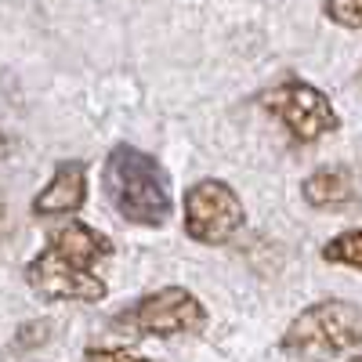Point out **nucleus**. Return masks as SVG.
Returning a JSON list of instances; mask_svg holds the SVG:
<instances>
[{
    "instance_id": "1",
    "label": "nucleus",
    "mask_w": 362,
    "mask_h": 362,
    "mask_svg": "<svg viewBox=\"0 0 362 362\" xmlns=\"http://www.w3.org/2000/svg\"><path fill=\"white\" fill-rule=\"evenodd\" d=\"M102 185L124 221L153 228L170 218L167 170L160 167V160H153L141 148H131V145L112 148L105 160V170H102Z\"/></svg>"
},
{
    "instance_id": "2",
    "label": "nucleus",
    "mask_w": 362,
    "mask_h": 362,
    "mask_svg": "<svg viewBox=\"0 0 362 362\" xmlns=\"http://www.w3.org/2000/svg\"><path fill=\"white\" fill-rule=\"evenodd\" d=\"M279 344L300 358H329L362 348V308L348 300H319L286 326Z\"/></svg>"
},
{
    "instance_id": "3",
    "label": "nucleus",
    "mask_w": 362,
    "mask_h": 362,
    "mask_svg": "<svg viewBox=\"0 0 362 362\" xmlns=\"http://www.w3.org/2000/svg\"><path fill=\"white\" fill-rule=\"evenodd\" d=\"M206 322V312L199 297L181 290V286H163L156 293L141 297L131 312L116 319L119 329H131L138 337H181V334H199Z\"/></svg>"
},
{
    "instance_id": "4",
    "label": "nucleus",
    "mask_w": 362,
    "mask_h": 362,
    "mask_svg": "<svg viewBox=\"0 0 362 362\" xmlns=\"http://www.w3.org/2000/svg\"><path fill=\"white\" fill-rule=\"evenodd\" d=\"M25 279L33 286V293H40L44 300H83V305H95V300L105 297V279L95 272V264H87L51 243L44 254L29 261Z\"/></svg>"
},
{
    "instance_id": "5",
    "label": "nucleus",
    "mask_w": 362,
    "mask_h": 362,
    "mask_svg": "<svg viewBox=\"0 0 362 362\" xmlns=\"http://www.w3.org/2000/svg\"><path fill=\"white\" fill-rule=\"evenodd\" d=\"M247 210L239 203V196L218 177L196 181L185 192V232L203 247H218L243 228Z\"/></svg>"
},
{
    "instance_id": "6",
    "label": "nucleus",
    "mask_w": 362,
    "mask_h": 362,
    "mask_svg": "<svg viewBox=\"0 0 362 362\" xmlns=\"http://www.w3.org/2000/svg\"><path fill=\"white\" fill-rule=\"evenodd\" d=\"M264 109L272 116H279L286 131L297 141H319L322 134L337 131V112L329 105V98L322 95L319 87L300 83V80H286L279 87H272L268 95L261 98Z\"/></svg>"
},
{
    "instance_id": "7",
    "label": "nucleus",
    "mask_w": 362,
    "mask_h": 362,
    "mask_svg": "<svg viewBox=\"0 0 362 362\" xmlns=\"http://www.w3.org/2000/svg\"><path fill=\"white\" fill-rule=\"evenodd\" d=\"M87 199V167L80 160H66L54 167V177L37 192L33 214L37 218H54V214H76Z\"/></svg>"
},
{
    "instance_id": "8",
    "label": "nucleus",
    "mask_w": 362,
    "mask_h": 362,
    "mask_svg": "<svg viewBox=\"0 0 362 362\" xmlns=\"http://www.w3.org/2000/svg\"><path fill=\"white\" fill-rule=\"evenodd\" d=\"M305 199L315 210H337V206L355 199V181L341 167H322L305 181Z\"/></svg>"
},
{
    "instance_id": "9",
    "label": "nucleus",
    "mask_w": 362,
    "mask_h": 362,
    "mask_svg": "<svg viewBox=\"0 0 362 362\" xmlns=\"http://www.w3.org/2000/svg\"><path fill=\"white\" fill-rule=\"evenodd\" d=\"M322 257L334 264H348V268H362V228L358 232H344L337 239H329L322 247Z\"/></svg>"
},
{
    "instance_id": "10",
    "label": "nucleus",
    "mask_w": 362,
    "mask_h": 362,
    "mask_svg": "<svg viewBox=\"0 0 362 362\" xmlns=\"http://www.w3.org/2000/svg\"><path fill=\"white\" fill-rule=\"evenodd\" d=\"M326 15L337 25L362 29V0H326Z\"/></svg>"
},
{
    "instance_id": "11",
    "label": "nucleus",
    "mask_w": 362,
    "mask_h": 362,
    "mask_svg": "<svg viewBox=\"0 0 362 362\" xmlns=\"http://www.w3.org/2000/svg\"><path fill=\"white\" fill-rule=\"evenodd\" d=\"M83 362H148V358L134 355V351H124V348H90L83 355Z\"/></svg>"
},
{
    "instance_id": "12",
    "label": "nucleus",
    "mask_w": 362,
    "mask_h": 362,
    "mask_svg": "<svg viewBox=\"0 0 362 362\" xmlns=\"http://www.w3.org/2000/svg\"><path fill=\"white\" fill-rule=\"evenodd\" d=\"M351 362H362V358H351Z\"/></svg>"
}]
</instances>
